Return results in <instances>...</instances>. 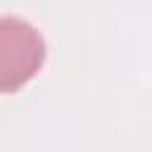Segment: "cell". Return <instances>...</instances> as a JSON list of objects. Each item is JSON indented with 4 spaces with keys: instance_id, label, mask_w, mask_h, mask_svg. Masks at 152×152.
<instances>
[{
    "instance_id": "6da1fadb",
    "label": "cell",
    "mask_w": 152,
    "mask_h": 152,
    "mask_svg": "<svg viewBox=\"0 0 152 152\" xmlns=\"http://www.w3.org/2000/svg\"><path fill=\"white\" fill-rule=\"evenodd\" d=\"M45 62L43 33L21 17H0V93L24 88Z\"/></svg>"
}]
</instances>
